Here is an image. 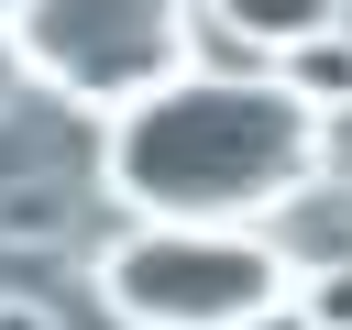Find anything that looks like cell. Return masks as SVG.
<instances>
[{"mask_svg":"<svg viewBox=\"0 0 352 330\" xmlns=\"http://www.w3.org/2000/svg\"><path fill=\"white\" fill-rule=\"evenodd\" d=\"M297 308H308V330H352V264H319L297 286Z\"/></svg>","mask_w":352,"mask_h":330,"instance_id":"52a82bcc","label":"cell"},{"mask_svg":"<svg viewBox=\"0 0 352 330\" xmlns=\"http://www.w3.org/2000/svg\"><path fill=\"white\" fill-rule=\"evenodd\" d=\"M275 77H286L319 121H341V110H352V22H330V33L286 44V55H275Z\"/></svg>","mask_w":352,"mask_h":330,"instance_id":"277c9868","label":"cell"},{"mask_svg":"<svg viewBox=\"0 0 352 330\" xmlns=\"http://www.w3.org/2000/svg\"><path fill=\"white\" fill-rule=\"evenodd\" d=\"M0 33L22 55V88H55L77 110H121L198 66L187 0H0Z\"/></svg>","mask_w":352,"mask_h":330,"instance_id":"3957f363","label":"cell"},{"mask_svg":"<svg viewBox=\"0 0 352 330\" xmlns=\"http://www.w3.org/2000/svg\"><path fill=\"white\" fill-rule=\"evenodd\" d=\"M319 165H330V121L286 77H209V66L121 99L99 143V176L132 220H220V231L297 209Z\"/></svg>","mask_w":352,"mask_h":330,"instance_id":"6da1fadb","label":"cell"},{"mask_svg":"<svg viewBox=\"0 0 352 330\" xmlns=\"http://www.w3.org/2000/svg\"><path fill=\"white\" fill-rule=\"evenodd\" d=\"M55 231H66L55 187H0V242H55Z\"/></svg>","mask_w":352,"mask_h":330,"instance_id":"8992f818","label":"cell"},{"mask_svg":"<svg viewBox=\"0 0 352 330\" xmlns=\"http://www.w3.org/2000/svg\"><path fill=\"white\" fill-rule=\"evenodd\" d=\"M209 11H220V33H242L253 55H286V44H308V33L341 22V0H209Z\"/></svg>","mask_w":352,"mask_h":330,"instance_id":"5b68a950","label":"cell"},{"mask_svg":"<svg viewBox=\"0 0 352 330\" xmlns=\"http://www.w3.org/2000/svg\"><path fill=\"white\" fill-rule=\"evenodd\" d=\"M0 330H55V319H44L33 297H0Z\"/></svg>","mask_w":352,"mask_h":330,"instance_id":"9c48e42d","label":"cell"},{"mask_svg":"<svg viewBox=\"0 0 352 330\" xmlns=\"http://www.w3.org/2000/svg\"><path fill=\"white\" fill-rule=\"evenodd\" d=\"M99 308L121 330H264L297 308V264L264 231L220 220H132L99 253Z\"/></svg>","mask_w":352,"mask_h":330,"instance_id":"7a4b0ae2","label":"cell"},{"mask_svg":"<svg viewBox=\"0 0 352 330\" xmlns=\"http://www.w3.org/2000/svg\"><path fill=\"white\" fill-rule=\"evenodd\" d=\"M22 110V55H11V33H0V121Z\"/></svg>","mask_w":352,"mask_h":330,"instance_id":"ba28073f","label":"cell"}]
</instances>
